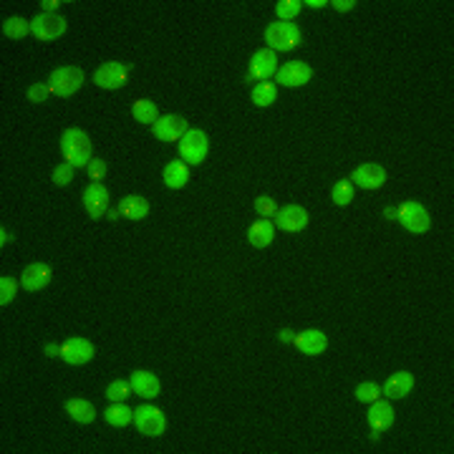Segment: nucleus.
<instances>
[{
	"label": "nucleus",
	"mask_w": 454,
	"mask_h": 454,
	"mask_svg": "<svg viewBox=\"0 0 454 454\" xmlns=\"http://www.w3.org/2000/svg\"><path fill=\"white\" fill-rule=\"evenodd\" d=\"M61 151L71 167H89L91 162V139L86 137L81 129H68L61 137Z\"/></svg>",
	"instance_id": "1"
},
{
	"label": "nucleus",
	"mask_w": 454,
	"mask_h": 454,
	"mask_svg": "<svg viewBox=\"0 0 454 454\" xmlns=\"http://www.w3.org/2000/svg\"><path fill=\"white\" fill-rule=\"evenodd\" d=\"M84 71L79 66H63V68H56V71L48 76V89L51 93L56 96H71L76 93L84 86Z\"/></svg>",
	"instance_id": "2"
},
{
	"label": "nucleus",
	"mask_w": 454,
	"mask_h": 454,
	"mask_svg": "<svg viewBox=\"0 0 454 454\" xmlns=\"http://www.w3.org/2000/svg\"><path fill=\"white\" fill-rule=\"evenodd\" d=\"M265 40H268L270 51H293L301 43V28L293 23H273L265 31Z\"/></svg>",
	"instance_id": "3"
},
{
	"label": "nucleus",
	"mask_w": 454,
	"mask_h": 454,
	"mask_svg": "<svg viewBox=\"0 0 454 454\" xmlns=\"http://www.w3.org/2000/svg\"><path fill=\"white\" fill-rule=\"evenodd\" d=\"M207 149H210V142L199 129H190L185 137L179 139V154H182V162H187V165H199L207 157Z\"/></svg>",
	"instance_id": "4"
},
{
	"label": "nucleus",
	"mask_w": 454,
	"mask_h": 454,
	"mask_svg": "<svg viewBox=\"0 0 454 454\" xmlns=\"http://www.w3.org/2000/svg\"><path fill=\"white\" fill-rule=\"evenodd\" d=\"M399 222L407 227L411 235H424L432 227V220H429V212L421 207L419 202H404L399 207Z\"/></svg>",
	"instance_id": "5"
},
{
	"label": "nucleus",
	"mask_w": 454,
	"mask_h": 454,
	"mask_svg": "<svg viewBox=\"0 0 454 454\" xmlns=\"http://www.w3.org/2000/svg\"><path fill=\"white\" fill-rule=\"evenodd\" d=\"M66 18H61L56 13H40L31 20V33L40 40H56L66 33Z\"/></svg>",
	"instance_id": "6"
},
{
	"label": "nucleus",
	"mask_w": 454,
	"mask_h": 454,
	"mask_svg": "<svg viewBox=\"0 0 454 454\" xmlns=\"http://www.w3.org/2000/svg\"><path fill=\"white\" fill-rule=\"evenodd\" d=\"M129 79V66L119 63V61H109V63H101L96 71H93V84L99 89H121Z\"/></svg>",
	"instance_id": "7"
},
{
	"label": "nucleus",
	"mask_w": 454,
	"mask_h": 454,
	"mask_svg": "<svg viewBox=\"0 0 454 454\" xmlns=\"http://www.w3.org/2000/svg\"><path fill=\"white\" fill-rule=\"evenodd\" d=\"M134 424H137L139 432L146 437L165 434V429H167L165 414H162L157 407H139L137 411H134Z\"/></svg>",
	"instance_id": "8"
},
{
	"label": "nucleus",
	"mask_w": 454,
	"mask_h": 454,
	"mask_svg": "<svg viewBox=\"0 0 454 454\" xmlns=\"http://www.w3.org/2000/svg\"><path fill=\"white\" fill-rule=\"evenodd\" d=\"M154 137L162 139V142H177V139L185 137L190 129H187V119L179 116V114H167V116H159L157 124L151 126Z\"/></svg>",
	"instance_id": "9"
},
{
	"label": "nucleus",
	"mask_w": 454,
	"mask_h": 454,
	"mask_svg": "<svg viewBox=\"0 0 454 454\" xmlns=\"http://www.w3.org/2000/svg\"><path fill=\"white\" fill-rule=\"evenodd\" d=\"M310 79H313V68H310L308 63H303V61H290V63H285V66H280L275 71L278 84L290 86V89L308 84Z\"/></svg>",
	"instance_id": "10"
},
{
	"label": "nucleus",
	"mask_w": 454,
	"mask_h": 454,
	"mask_svg": "<svg viewBox=\"0 0 454 454\" xmlns=\"http://www.w3.org/2000/svg\"><path fill=\"white\" fill-rule=\"evenodd\" d=\"M278 71V56L275 51L263 48L250 59V71H248V81H270V76H275Z\"/></svg>",
	"instance_id": "11"
},
{
	"label": "nucleus",
	"mask_w": 454,
	"mask_h": 454,
	"mask_svg": "<svg viewBox=\"0 0 454 454\" xmlns=\"http://www.w3.org/2000/svg\"><path fill=\"white\" fill-rule=\"evenodd\" d=\"M61 358L71 366H81V363L91 361L93 358V343L86 341V338H68L63 346H61Z\"/></svg>",
	"instance_id": "12"
},
{
	"label": "nucleus",
	"mask_w": 454,
	"mask_h": 454,
	"mask_svg": "<svg viewBox=\"0 0 454 454\" xmlns=\"http://www.w3.org/2000/svg\"><path fill=\"white\" fill-rule=\"evenodd\" d=\"M308 225V212L301 204H288L283 210L275 212V227L285 232H301Z\"/></svg>",
	"instance_id": "13"
},
{
	"label": "nucleus",
	"mask_w": 454,
	"mask_h": 454,
	"mask_svg": "<svg viewBox=\"0 0 454 454\" xmlns=\"http://www.w3.org/2000/svg\"><path fill=\"white\" fill-rule=\"evenodd\" d=\"M84 207H86V212H89V218H93V220L104 218L106 210H109V192H106V187H101L99 182H93V185L86 187Z\"/></svg>",
	"instance_id": "14"
},
{
	"label": "nucleus",
	"mask_w": 454,
	"mask_h": 454,
	"mask_svg": "<svg viewBox=\"0 0 454 454\" xmlns=\"http://www.w3.org/2000/svg\"><path fill=\"white\" fill-rule=\"evenodd\" d=\"M351 182L363 190H379V187L386 182V169L379 165H361L356 167L354 174H351Z\"/></svg>",
	"instance_id": "15"
},
{
	"label": "nucleus",
	"mask_w": 454,
	"mask_h": 454,
	"mask_svg": "<svg viewBox=\"0 0 454 454\" xmlns=\"http://www.w3.org/2000/svg\"><path fill=\"white\" fill-rule=\"evenodd\" d=\"M293 343H296V349L305 356H321L323 351L328 349V338H326V333H323V331H316V328H308V331H303V333H298Z\"/></svg>",
	"instance_id": "16"
},
{
	"label": "nucleus",
	"mask_w": 454,
	"mask_h": 454,
	"mask_svg": "<svg viewBox=\"0 0 454 454\" xmlns=\"http://www.w3.org/2000/svg\"><path fill=\"white\" fill-rule=\"evenodd\" d=\"M51 283V268L46 263H33L23 270V278H20V285L26 290H43Z\"/></svg>",
	"instance_id": "17"
},
{
	"label": "nucleus",
	"mask_w": 454,
	"mask_h": 454,
	"mask_svg": "<svg viewBox=\"0 0 454 454\" xmlns=\"http://www.w3.org/2000/svg\"><path fill=\"white\" fill-rule=\"evenodd\" d=\"M129 384H132V391L137 396H142V399H154V396H159V379L154 374H149V371H134L132 379H129Z\"/></svg>",
	"instance_id": "18"
},
{
	"label": "nucleus",
	"mask_w": 454,
	"mask_h": 454,
	"mask_svg": "<svg viewBox=\"0 0 454 454\" xmlns=\"http://www.w3.org/2000/svg\"><path fill=\"white\" fill-rule=\"evenodd\" d=\"M369 424H371V429H376V432H386V429L394 424V409H391V404L381 402V399L371 402Z\"/></svg>",
	"instance_id": "19"
},
{
	"label": "nucleus",
	"mask_w": 454,
	"mask_h": 454,
	"mask_svg": "<svg viewBox=\"0 0 454 454\" xmlns=\"http://www.w3.org/2000/svg\"><path fill=\"white\" fill-rule=\"evenodd\" d=\"M411 388H414V376L409 374V371H399V374H394L388 379L386 386H384L381 391L388 399H404Z\"/></svg>",
	"instance_id": "20"
},
{
	"label": "nucleus",
	"mask_w": 454,
	"mask_h": 454,
	"mask_svg": "<svg viewBox=\"0 0 454 454\" xmlns=\"http://www.w3.org/2000/svg\"><path fill=\"white\" fill-rule=\"evenodd\" d=\"M119 212L129 220H142L149 215V202H146L142 195H126V197L119 202Z\"/></svg>",
	"instance_id": "21"
},
{
	"label": "nucleus",
	"mask_w": 454,
	"mask_h": 454,
	"mask_svg": "<svg viewBox=\"0 0 454 454\" xmlns=\"http://www.w3.org/2000/svg\"><path fill=\"white\" fill-rule=\"evenodd\" d=\"M248 237H250V245H252V248H268V245L273 243V237H275V225L270 222L268 218H260V220H257V222L250 227Z\"/></svg>",
	"instance_id": "22"
},
{
	"label": "nucleus",
	"mask_w": 454,
	"mask_h": 454,
	"mask_svg": "<svg viewBox=\"0 0 454 454\" xmlns=\"http://www.w3.org/2000/svg\"><path fill=\"white\" fill-rule=\"evenodd\" d=\"M187 179H190V167H187V162H182V159L169 162V165L165 167V182L172 190H182V187L187 185Z\"/></svg>",
	"instance_id": "23"
},
{
	"label": "nucleus",
	"mask_w": 454,
	"mask_h": 454,
	"mask_svg": "<svg viewBox=\"0 0 454 454\" xmlns=\"http://www.w3.org/2000/svg\"><path fill=\"white\" fill-rule=\"evenodd\" d=\"M66 411H68V416L76 419L79 424H91V421L96 419V409L86 402V399H68Z\"/></svg>",
	"instance_id": "24"
},
{
	"label": "nucleus",
	"mask_w": 454,
	"mask_h": 454,
	"mask_svg": "<svg viewBox=\"0 0 454 454\" xmlns=\"http://www.w3.org/2000/svg\"><path fill=\"white\" fill-rule=\"evenodd\" d=\"M132 114H134V119H137L139 124H146V126H154V124H157V119H159L157 106H154V101H149V99L134 101Z\"/></svg>",
	"instance_id": "25"
},
{
	"label": "nucleus",
	"mask_w": 454,
	"mask_h": 454,
	"mask_svg": "<svg viewBox=\"0 0 454 454\" xmlns=\"http://www.w3.org/2000/svg\"><path fill=\"white\" fill-rule=\"evenodd\" d=\"M106 421H109L112 427H129L134 421V414L124 402H114L112 407L106 409Z\"/></svg>",
	"instance_id": "26"
},
{
	"label": "nucleus",
	"mask_w": 454,
	"mask_h": 454,
	"mask_svg": "<svg viewBox=\"0 0 454 454\" xmlns=\"http://www.w3.org/2000/svg\"><path fill=\"white\" fill-rule=\"evenodd\" d=\"M278 99V86L273 81H260L252 89V104L255 106H273Z\"/></svg>",
	"instance_id": "27"
},
{
	"label": "nucleus",
	"mask_w": 454,
	"mask_h": 454,
	"mask_svg": "<svg viewBox=\"0 0 454 454\" xmlns=\"http://www.w3.org/2000/svg\"><path fill=\"white\" fill-rule=\"evenodd\" d=\"M3 33L8 36V38H23L26 33H31V23H26V18H18V15H13V18H8L6 23H3Z\"/></svg>",
	"instance_id": "28"
},
{
	"label": "nucleus",
	"mask_w": 454,
	"mask_h": 454,
	"mask_svg": "<svg viewBox=\"0 0 454 454\" xmlns=\"http://www.w3.org/2000/svg\"><path fill=\"white\" fill-rule=\"evenodd\" d=\"M132 394V384L126 379H119V381H112L109 388H106V399L109 402H126V396Z\"/></svg>",
	"instance_id": "29"
},
{
	"label": "nucleus",
	"mask_w": 454,
	"mask_h": 454,
	"mask_svg": "<svg viewBox=\"0 0 454 454\" xmlns=\"http://www.w3.org/2000/svg\"><path fill=\"white\" fill-rule=\"evenodd\" d=\"M331 197H333V202L336 204H349L351 199H354V182L351 179H341V182H336V187H333V192H331Z\"/></svg>",
	"instance_id": "30"
},
{
	"label": "nucleus",
	"mask_w": 454,
	"mask_h": 454,
	"mask_svg": "<svg viewBox=\"0 0 454 454\" xmlns=\"http://www.w3.org/2000/svg\"><path fill=\"white\" fill-rule=\"evenodd\" d=\"M379 396H381V386H379V384H374V381H363V384H358V386H356V399H358V402H363V404L376 402Z\"/></svg>",
	"instance_id": "31"
},
{
	"label": "nucleus",
	"mask_w": 454,
	"mask_h": 454,
	"mask_svg": "<svg viewBox=\"0 0 454 454\" xmlns=\"http://www.w3.org/2000/svg\"><path fill=\"white\" fill-rule=\"evenodd\" d=\"M301 6H303L301 0H280V3H278V8H275V13H278V18L283 20V23H290V20L301 13Z\"/></svg>",
	"instance_id": "32"
},
{
	"label": "nucleus",
	"mask_w": 454,
	"mask_h": 454,
	"mask_svg": "<svg viewBox=\"0 0 454 454\" xmlns=\"http://www.w3.org/2000/svg\"><path fill=\"white\" fill-rule=\"evenodd\" d=\"M15 293H18V283H15V278H10V275L0 278V305H3V308H6L8 303H13Z\"/></svg>",
	"instance_id": "33"
},
{
	"label": "nucleus",
	"mask_w": 454,
	"mask_h": 454,
	"mask_svg": "<svg viewBox=\"0 0 454 454\" xmlns=\"http://www.w3.org/2000/svg\"><path fill=\"white\" fill-rule=\"evenodd\" d=\"M73 169H76V167H71L68 162H66V165L56 167V169H53V185H56V187L71 185V182H73Z\"/></svg>",
	"instance_id": "34"
},
{
	"label": "nucleus",
	"mask_w": 454,
	"mask_h": 454,
	"mask_svg": "<svg viewBox=\"0 0 454 454\" xmlns=\"http://www.w3.org/2000/svg\"><path fill=\"white\" fill-rule=\"evenodd\" d=\"M255 210L260 212V218H275V212H278V204H275V199L273 197H257L255 199Z\"/></svg>",
	"instance_id": "35"
},
{
	"label": "nucleus",
	"mask_w": 454,
	"mask_h": 454,
	"mask_svg": "<svg viewBox=\"0 0 454 454\" xmlns=\"http://www.w3.org/2000/svg\"><path fill=\"white\" fill-rule=\"evenodd\" d=\"M48 93H51L48 84H33L28 89V101H31V104H43V101L48 99Z\"/></svg>",
	"instance_id": "36"
},
{
	"label": "nucleus",
	"mask_w": 454,
	"mask_h": 454,
	"mask_svg": "<svg viewBox=\"0 0 454 454\" xmlns=\"http://www.w3.org/2000/svg\"><path fill=\"white\" fill-rule=\"evenodd\" d=\"M86 172L91 174L93 182H99V179L106 174V165L101 162V159H91V162H89V167H86Z\"/></svg>",
	"instance_id": "37"
},
{
	"label": "nucleus",
	"mask_w": 454,
	"mask_h": 454,
	"mask_svg": "<svg viewBox=\"0 0 454 454\" xmlns=\"http://www.w3.org/2000/svg\"><path fill=\"white\" fill-rule=\"evenodd\" d=\"M331 6L336 8V10H341V13H349V10H354L356 0H333Z\"/></svg>",
	"instance_id": "38"
},
{
	"label": "nucleus",
	"mask_w": 454,
	"mask_h": 454,
	"mask_svg": "<svg viewBox=\"0 0 454 454\" xmlns=\"http://www.w3.org/2000/svg\"><path fill=\"white\" fill-rule=\"evenodd\" d=\"M43 351H46V356H61V346H56V343H48Z\"/></svg>",
	"instance_id": "39"
},
{
	"label": "nucleus",
	"mask_w": 454,
	"mask_h": 454,
	"mask_svg": "<svg viewBox=\"0 0 454 454\" xmlns=\"http://www.w3.org/2000/svg\"><path fill=\"white\" fill-rule=\"evenodd\" d=\"M61 3L59 0H43V8H46V13H51V10H56V8H59Z\"/></svg>",
	"instance_id": "40"
},
{
	"label": "nucleus",
	"mask_w": 454,
	"mask_h": 454,
	"mask_svg": "<svg viewBox=\"0 0 454 454\" xmlns=\"http://www.w3.org/2000/svg\"><path fill=\"white\" fill-rule=\"evenodd\" d=\"M280 341H283V343H290V341H296V336H293L290 331H280Z\"/></svg>",
	"instance_id": "41"
},
{
	"label": "nucleus",
	"mask_w": 454,
	"mask_h": 454,
	"mask_svg": "<svg viewBox=\"0 0 454 454\" xmlns=\"http://www.w3.org/2000/svg\"><path fill=\"white\" fill-rule=\"evenodd\" d=\"M384 215H386L388 220H399V210H391V207H386V210H384Z\"/></svg>",
	"instance_id": "42"
},
{
	"label": "nucleus",
	"mask_w": 454,
	"mask_h": 454,
	"mask_svg": "<svg viewBox=\"0 0 454 454\" xmlns=\"http://www.w3.org/2000/svg\"><path fill=\"white\" fill-rule=\"evenodd\" d=\"M308 6L310 8H323V6H328V3H323V0H308Z\"/></svg>",
	"instance_id": "43"
},
{
	"label": "nucleus",
	"mask_w": 454,
	"mask_h": 454,
	"mask_svg": "<svg viewBox=\"0 0 454 454\" xmlns=\"http://www.w3.org/2000/svg\"><path fill=\"white\" fill-rule=\"evenodd\" d=\"M8 240H10V235H8V232H6V230H3V235H0V243L6 245V243H8Z\"/></svg>",
	"instance_id": "44"
}]
</instances>
